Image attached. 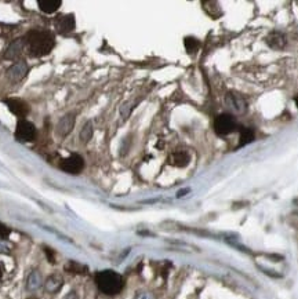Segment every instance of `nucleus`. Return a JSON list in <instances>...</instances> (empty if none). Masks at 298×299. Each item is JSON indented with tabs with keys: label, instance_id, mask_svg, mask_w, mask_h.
<instances>
[{
	"label": "nucleus",
	"instance_id": "obj_1",
	"mask_svg": "<svg viewBox=\"0 0 298 299\" xmlns=\"http://www.w3.org/2000/svg\"><path fill=\"white\" fill-rule=\"evenodd\" d=\"M25 47L30 57H44L55 46V37L50 30H30L25 36Z\"/></svg>",
	"mask_w": 298,
	"mask_h": 299
},
{
	"label": "nucleus",
	"instance_id": "obj_2",
	"mask_svg": "<svg viewBox=\"0 0 298 299\" xmlns=\"http://www.w3.org/2000/svg\"><path fill=\"white\" fill-rule=\"evenodd\" d=\"M96 283L100 291L107 295L119 294L123 288V277L114 270H102L96 276Z\"/></svg>",
	"mask_w": 298,
	"mask_h": 299
},
{
	"label": "nucleus",
	"instance_id": "obj_3",
	"mask_svg": "<svg viewBox=\"0 0 298 299\" xmlns=\"http://www.w3.org/2000/svg\"><path fill=\"white\" fill-rule=\"evenodd\" d=\"M36 135H37V130L33 123H30L28 120H19L17 123V128H15V138L21 142H30L35 141Z\"/></svg>",
	"mask_w": 298,
	"mask_h": 299
},
{
	"label": "nucleus",
	"instance_id": "obj_4",
	"mask_svg": "<svg viewBox=\"0 0 298 299\" xmlns=\"http://www.w3.org/2000/svg\"><path fill=\"white\" fill-rule=\"evenodd\" d=\"M235 127H236V123H235V120L231 114H220V116H217L214 120V131L217 132V135H228V134H231V132L235 130Z\"/></svg>",
	"mask_w": 298,
	"mask_h": 299
},
{
	"label": "nucleus",
	"instance_id": "obj_5",
	"mask_svg": "<svg viewBox=\"0 0 298 299\" xmlns=\"http://www.w3.org/2000/svg\"><path fill=\"white\" fill-rule=\"evenodd\" d=\"M60 167L69 174H79L84 168V160L82 156L71 155L61 162Z\"/></svg>",
	"mask_w": 298,
	"mask_h": 299
},
{
	"label": "nucleus",
	"instance_id": "obj_6",
	"mask_svg": "<svg viewBox=\"0 0 298 299\" xmlns=\"http://www.w3.org/2000/svg\"><path fill=\"white\" fill-rule=\"evenodd\" d=\"M4 103L7 105V108L11 110L12 113L21 117V120L28 116L29 113V106L24 100H19V98H6Z\"/></svg>",
	"mask_w": 298,
	"mask_h": 299
},
{
	"label": "nucleus",
	"instance_id": "obj_7",
	"mask_svg": "<svg viewBox=\"0 0 298 299\" xmlns=\"http://www.w3.org/2000/svg\"><path fill=\"white\" fill-rule=\"evenodd\" d=\"M225 102H227V105L229 108H232L238 113H243V112H246V109H247V103H246L245 98L236 94V93H232V91H229L227 94Z\"/></svg>",
	"mask_w": 298,
	"mask_h": 299
},
{
	"label": "nucleus",
	"instance_id": "obj_8",
	"mask_svg": "<svg viewBox=\"0 0 298 299\" xmlns=\"http://www.w3.org/2000/svg\"><path fill=\"white\" fill-rule=\"evenodd\" d=\"M189 162H191V156L185 150H175L168 157V163L174 167H186L189 164Z\"/></svg>",
	"mask_w": 298,
	"mask_h": 299
},
{
	"label": "nucleus",
	"instance_id": "obj_9",
	"mask_svg": "<svg viewBox=\"0 0 298 299\" xmlns=\"http://www.w3.org/2000/svg\"><path fill=\"white\" fill-rule=\"evenodd\" d=\"M26 73H28V65L25 64L24 61H21V62L14 64V65L8 69L7 76H8V79H10L11 82H19L21 79L25 78Z\"/></svg>",
	"mask_w": 298,
	"mask_h": 299
},
{
	"label": "nucleus",
	"instance_id": "obj_10",
	"mask_svg": "<svg viewBox=\"0 0 298 299\" xmlns=\"http://www.w3.org/2000/svg\"><path fill=\"white\" fill-rule=\"evenodd\" d=\"M55 26L61 33H69L75 29V17L72 14L68 15H60L55 21Z\"/></svg>",
	"mask_w": 298,
	"mask_h": 299
},
{
	"label": "nucleus",
	"instance_id": "obj_11",
	"mask_svg": "<svg viewBox=\"0 0 298 299\" xmlns=\"http://www.w3.org/2000/svg\"><path fill=\"white\" fill-rule=\"evenodd\" d=\"M265 42L269 47L274 48V50H282L286 46V37H285V35H282L281 32H271L265 39Z\"/></svg>",
	"mask_w": 298,
	"mask_h": 299
},
{
	"label": "nucleus",
	"instance_id": "obj_12",
	"mask_svg": "<svg viewBox=\"0 0 298 299\" xmlns=\"http://www.w3.org/2000/svg\"><path fill=\"white\" fill-rule=\"evenodd\" d=\"M75 126V117L73 114H66L65 117H62L57 126V132L61 137H66L69 132L72 131V128Z\"/></svg>",
	"mask_w": 298,
	"mask_h": 299
},
{
	"label": "nucleus",
	"instance_id": "obj_13",
	"mask_svg": "<svg viewBox=\"0 0 298 299\" xmlns=\"http://www.w3.org/2000/svg\"><path fill=\"white\" fill-rule=\"evenodd\" d=\"M24 46H25L24 40H15L14 43H11L10 47L7 48L6 58H8V60H15L17 57L21 55Z\"/></svg>",
	"mask_w": 298,
	"mask_h": 299
},
{
	"label": "nucleus",
	"instance_id": "obj_14",
	"mask_svg": "<svg viewBox=\"0 0 298 299\" xmlns=\"http://www.w3.org/2000/svg\"><path fill=\"white\" fill-rule=\"evenodd\" d=\"M61 0H40L39 1V7L43 12L46 14H53L61 7Z\"/></svg>",
	"mask_w": 298,
	"mask_h": 299
},
{
	"label": "nucleus",
	"instance_id": "obj_15",
	"mask_svg": "<svg viewBox=\"0 0 298 299\" xmlns=\"http://www.w3.org/2000/svg\"><path fill=\"white\" fill-rule=\"evenodd\" d=\"M62 283H64V280L60 276H51V277H48L47 283H46V288L50 293H57L62 286Z\"/></svg>",
	"mask_w": 298,
	"mask_h": 299
},
{
	"label": "nucleus",
	"instance_id": "obj_16",
	"mask_svg": "<svg viewBox=\"0 0 298 299\" xmlns=\"http://www.w3.org/2000/svg\"><path fill=\"white\" fill-rule=\"evenodd\" d=\"M65 270L69 272V273H75V275H84V273H87V266H84L82 263L71 261L65 266Z\"/></svg>",
	"mask_w": 298,
	"mask_h": 299
},
{
	"label": "nucleus",
	"instance_id": "obj_17",
	"mask_svg": "<svg viewBox=\"0 0 298 299\" xmlns=\"http://www.w3.org/2000/svg\"><path fill=\"white\" fill-rule=\"evenodd\" d=\"M253 139H254V131L251 128H245L240 134V144H239V146L249 145L250 142H253Z\"/></svg>",
	"mask_w": 298,
	"mask_h": 299
},
{
	"label": "nucleus",
	"instance_id": "obj_18",
	"mask_svg": "<svg viewBox=\"0 0 298 299\" xmlns=\"http://www.w3.org/2000/svg\"><path fill=\"white\" fill-rule=\"evenodd\" d=\"M91 137H93V126L90 121H87L80 131V139H82V142H89Z\"/></svg>",
	"mask_w": 298,
	"mask_h": 299
},
{
	"label": "nucleus",
	"instance_id": "obj_19",
	"mask_svg": "<svg viewBox=\"0 0 298 299\" xmlns=\"http://www.w3.org/2000/svg\"><path fill=\"white\" fill-rule=\"evenodd\" d=\"M185 48L188 50V53H195L199 48V42L195 37H186L185 39Z\"/></svg>",
	"mask_w": 298,
	"mask_h": 299
},
{
	"label": "nucleus",
	"instance_id": "obj_20",
	"mask_svg": "<svg viewBox=\"0 0 298 299\" xmlns=\"http://www.w3.org/2000/svg\"><path fill=\"white\" fill-rule=\"evenodd\" d=\"M40 286V279H39V275L37 273H32L28 279V288L29 290H36V288Z\"/></svg>",
	"mask_w": 298,
	"mask_h": 299
},
{
	"label": "nucleus",
	"instance_id": "obj_21",
	"mask_svg": "<svg viewBox=\"0 0 298 299\" xmlns=\"http://www.w3.org/2000/svg\"><path fill=\"white\" fill-rule=\"evenodd\" d=\"M11 233V230L6 226V225H3V223H0V240H6L8 239V236Z\"/></svg>",
	"mask_w": 298,
	"mask_h": 299
},
{
	"label": "nucleus",
	"instance_id": "obj_22",
	"mask_svg": "<svg viewBox=\"0 0 298 299\" xmlns=\"http://www.w3.org/2000/svg\"><path fill=\"white\" fill-rule=\"evenodd\" d=\"M44 251H46V255H47V259L50 263H55V255H54V251L48 247H44Z\"/></svg>",
	"mask_w": 298,
	"mask_h": 299
},
{
	"label": "nucleus",
	"instance_id": "obj_23",
	"mask_svg": "<svg viewBox=\"0 0 298 299\" xmlns=\"http://www.w3.org/2000/svg\"><path fill=\"white\" fill-rule=\"evenodd\" d=\"M137 299H153V297L149 293H140L137 295Z\"/></svg>",
	"mask_w": 298,
	"mask_h": 299
},
{
	"label": "nucleus",
	"instance_id": "obj_24",
	"mask_svg": "<svg viewBox=\"0 0 298 299\" xmlns=\"http://www.w3.org/2000/svg\"><path fill=\"white\" fill-rule=\"evenodd\" d=\"M65 299H78V295H76V293H69L65 297Z\"/></svg>",
	"mask_w": 298,
	"mask_h": 299
},
{
	"label": "nucleus",
	"instance_id": "obj_25",
	"mask_svg": "<svg viewBox=\"0 0 298 299\" xmlns=\"http://www.w3.org/2000/svg\"><path fill=\"white\" fill-rule=\"evenodd\" d=\"M3 276H4V266H3V263L0 262V280L3 279Z\"/></svg>",
	"mask_w": 298,
	"mask_h": 299
},
{
	"label": "nucleus",
	"instance_id": "obj_26",
	"mask_svg": "<svg viewBox=\"0 0 298 299\" xmlns=\"http://www.w3.org/2000/svg\"><path fill=\"white\" fill-rule=\"evenodd\" d=\"M294 102H296V105H297V108H298V94L294 97Z\"/></svg>",
	"mask_w": 298,
	"mask_h": 299
},
{
	"label": "nucleus",
	"instance_id": "obj_27",
	"mask_svg": "<svg viewBox=\"0 0 298 299\" xmlns=\"http://www.w3.org/2000/svg\"><path fill=\"white\" fill-rule=\"evenodd\" d=\"M28 299H37V298H36V297H30V298H28Z\"/></svg>",
	"mask_w": 298,
	"mask_h": 299
}]
</instances>
